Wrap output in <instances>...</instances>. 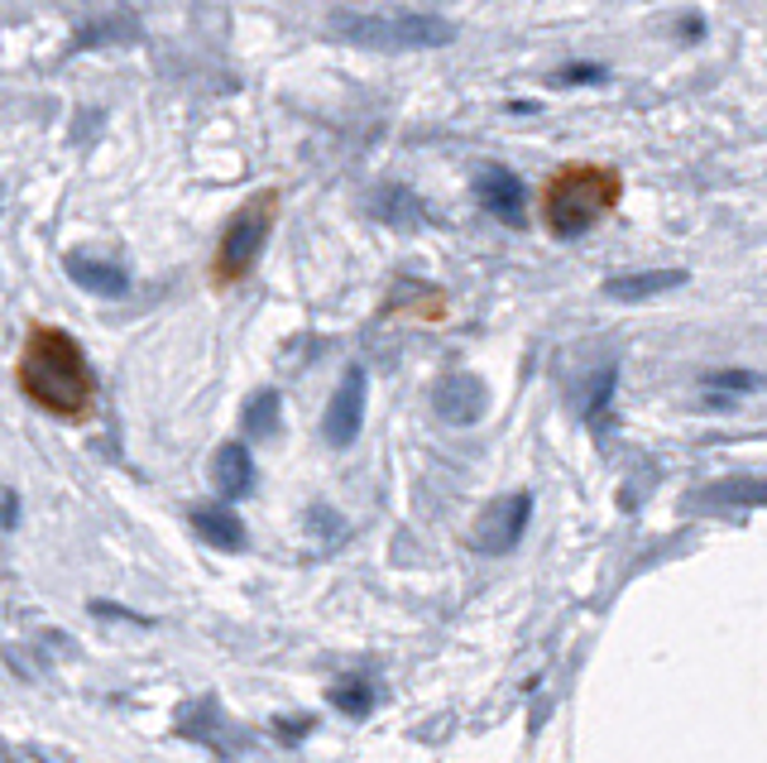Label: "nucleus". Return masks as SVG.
Returning a JSON list of instances; mask_svg holds the SVG:
<instances>
[{"instance_id": "nucleus-1", "label": "nucleus", "mask_w": 767, "mask_h": 763, "mask_svg": "<svg viewBox=\"0 0 767 763\" xmlns=\"http://www.w3.org/2000/svg\"><path fill=\"white\" fill-rule=\"evenodd\" d=\"M14 380H20V394L34 403V409L63 417V423H82L96 409V380L92 365H86L82 346L68 337L63 327H34L20 351V365H14Z\"/></svg>"}, {"instance_id": "nucleus-2", "label": "nucleus", "mask_w": 767, "mask_h": 763, "mask_svg": "<svg viewBox=\"0 0 767 763\" xmlns=\"http://www.w3.org/2000/svg\"><path fill=\"white\" fill-rule=\"evenodd\" d=\"M619 193H624V183H619L614 168L567 164L542 187V226L552 230L557 240H576L619 207Z\"/></svg>"}, {"instance_id": "nucleus-3", "label": "nucleus", "mask_w": 767, "mask_h": 763, "mask_svg": "<svg viewBox=\"0 0 767 763\" xmlns=\"http://www.w3.org/2000/svg\"><path fill=\"white\" fill-rule=\"evenodd\" d=\"M331 29L374 53L442 49V43L456 39V24L442 20V14H331Z\"/></svg>"}, {"instance_id": "nucleus-4", "label": "nucleus", "mask_w": 767, "mask_h": 763, "mask_svg": "<svg viewBox=\"0 0 767 763\" xmlns=\"http://www.w3.org/2000/svg\"><path fill=\"white\" fill-rule=\"evenodd\" d=\"M273 216H279V193H269V187H265V193H255L236 216H230L226 236H221V245H216V265H211V279L221 288L240 283L245 274L259 265L265 240L273 230Z\"/></svg>"}, {"instance_id": "nucleus-5", "label": "nucleus", "mask_w": 767, "mask_h": 763, "mask_svg": "<svg viewBox=\"0 0 767 763\" xmlns=\"http://www.w3.org/2000/svg\"><path fill=\"white\" fill-rule=\"evenodd\" d=\"M365 394H370L365 370L351 365L345 370V380L336 384V394H331V403H327V417H322L327 446H351L360 437V423H365Z\"/></svg>"}, {"instance_id": "nucleus-6", "label": "nucleus", "mask_w": 767, "mask_h": 763, "mask_svg": "<svg viewBox=\"0 0 767 763\" xmlns=\"http://www.w3.org/2000/svg\"><path fill=\"white\" fill-rule=\"evenodd\" d=\"M485 380L480 374H466V370H452V374H442L437 389H432V409H437L446 423H475V417L485 413Z\"/></svg>"}, {"instance_id": "nucleus-7", "label": "nucleus", "mask_w": 767, "mask_h": 763, "mask_svg": "<svg viewBox=\"0 0 767 763\" xmlns=\"http://www.w3.org/2000/svg\"><path fill=\"white\" fill-rule=\"evenodd\" d=\"M475 202H480L495 221L518 226L524 221V207H528V187L509 168H485L480 178H475Z\"/></svg>"}, {"instance_id": "nucleus-8", "label": "nucleus", "mask_w": 767, "mask_h": 763, "mask_svg": "<svg viewBox=\"0 0 767 763\" xmlns=\"http://www.w3.org/2000/svg\"><path fill=\"white\" fill-rule=\"evenodd\" d=\"M528 509H532V499H528V495H514L509 504H495V509L485 514V528L475 533V543H480L485 553L514 547V543H518V533H524V524H528Z\"/></svg>"}, {"instance_id": "nucleus-9", "label": "nucleus", "mask_w": 767, "mask_h": 763, "mask_svg": "<svg viewBox=\"0 0 767 763\" xmlns=\"http://www.w3.org/2000/svg\"><path fill=\"white\" fill-rule=\"evenodd\" d=\"M211 481H216V489H221L226 499L250 495V485H255L250 446H245V442H226L221 452H216V461H211Z\"/></svg>"}, {"instance_id": "nucleus-10", "label": "nucleus", "mask_w": 767, "mask_h": 763, "mask_svg": "<svg viewBox=\"0 0 767 763\" xmlns=\"http://www.w3.org/2000/svg\"><path fill=\"white\" fill-rule=\"evenodd\" d=\"M68 279L82 283L86 293H101V298H121L129 288V274L111 259H92V255H68Z\"/></svg>"}, {"instance_id": "nucleus-11", "label": "nucleus", "mask_w": 767, "mask_h": 763, "mask_svg": "<svg viewBox=\"0 0 767 763\" xmlns=\"http://www.w3.org/2000/svg\"><path fill=\"white\" fill-rule=\"evenodd\" d=\"M682 283H686V269H643V274H614V279H604V293L639 302V298H657V293L682 288Z\"/></svg>"}, {"instance_id": "nucleus-12", "label": "nucleus", "mask_w": 767, "mask_h": 763, "mask_svg": "<svg viewBox=\"0 0 767 763\" xmlns=\"http://www.w3.org/2000/svg\"><path fill=\"white\" fill-rule=\"evenodd\" d=\"M139 39V20L129 10H115V14H101V20L82 24L72 49H101V43H135Z\"/></svg>"}, {"instance_id": "nucleus-13", "label": "nucleus", "mask_w": 767, "mask_h": 763, "mask_svg": "<svg viewBox=\"0 0 767 763\" xmlns=\"http://www.w3.org/2000/svg\"><path fill=\"white\" fill-rule=\"evenodd\" d=\"M370 216H374V221H394V226H403V221H423L427 207H423V202H417L403 183H388V187H380V193L370 197Z\"/></svg>"}, {"instance_id": "nucleus-14", "label": "nucleus", "mask_w": 767, "mask_h": 763, "mask_svg": "<svg viewBox=\"0 0 767 763\" xmlns=\"http://www.w3.org/2000/svg\"><path fill=\"white\" fill-rule=\"evenodd\" d=\"M193 528L207 543H216V547H240L245 543V528H240V518L230 514V509H197L193 514Z\"/></svg>"}, {"instance_id": "nucleus-15", "label": "nucleus", "mask_w": 767, "mask_h": 763, "mask_svg": "<svg viewBox=\"0 0 767 763\" xmlns=\"http://www.w3.org/2000/svg\"><path fill=\"white\" fill-rule=\"evenodd\" d=\"M273 427H279V394H273V389H259V394L245 403V432H250V437H269Z\"/></svg>"}, {"instance_id": "nucleus-16", "label": "nucleus", "mask_w": 767, "mask_h": 763, "mask_svg": "<svg viewBox=\"0 0 767 763\" xmlns=\"http://www.w3.org/2000/svg\"><path fill=\"white\" fill-rule=\"evenodd\" d=\"M610 389H614V370H604L600 384H595V399H590V417H600L604 409H610Z\"/></svg>"}, {"instance_id": "nucleus-17", "label": "nucleus", "mask_w": 767, "mask_h": 763, "mask_svg": "<svg viewBox=\"0 0 767 763\" xmlns=\"http://www.w3.org/2000/svg\"><path fill=\"white\" fill-rule=\"evenodd\" d=\"M557 82H604V68H567L557 72Z\"/></svg>"}, {"instance_id": "nucleus-18", "label": "nucleus", "mask_w": 767, "mask_h": 763, "mask_svg": "<svg viewBox=\"0 0 767 763\" xmlns=\"http://www.w3.org/2000/svg\"><path fill=\"white\" fill-rule=\"evenodd\" d=\"M711 384H719V389H754L758 374H711Z\"/></svg>"}]
</instances>
